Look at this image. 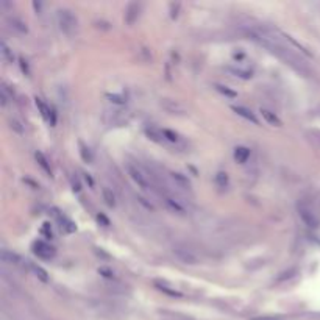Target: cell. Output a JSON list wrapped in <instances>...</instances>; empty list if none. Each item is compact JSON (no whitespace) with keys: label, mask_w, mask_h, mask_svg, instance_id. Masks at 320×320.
I'll list each match as a JSON object with an SVG mask.
<instances>
[{"label":"cell","mask_w":320,"mask_h":320,"mask_svg":"<svg viewBox=\"0 0 320 320\" xmlns=\"http://www.w3.org/2000/svg\"><path fill=\"white\" fill-rule=\"evenodd\" d=\"M57 20H58L60 30L66 36H73L77 33V28H78L77 17L73 16L72 11H69V9H58Z\"/></svg>","instance_id":"1"},{"label":"cell","mask_w":320,"mask_h":320,"mask_svg":"<svg viewBox=\"0 0 320 320\" xmlns=\"http://www.w3.org/2000/svg\"><path fill=\"white\" fill-rule=\"evenodd\" d=\"M172 252H174V255H175V258H177L180 262H183V264L195 265V264L200 262V256H198L194 250H192L191 247L185 245V244H177Z\"/></svg>","instance_id":"2"},{"label":"cell","mask_w":320,"mask_h":320,"mask_svg":"<svg viewBox=\"0 0 320 320\" xmlns=\"http://www.w3.org/2000/svg\"><path fill=\"white\" fill-rule=\"evenodd\" d=\"M127 170H128V175H130V178L134 181V183L139 186L142 191H152V183H150V178H148V175H145V172L141 169V167H137L134 164H128L127 166Z\"/></svg>","instance_id":"3"},{"label":"cell","mask_w":320,"mask_h":320,"mask_svg":"<svg viewBox=\"0 0 320 320\" xmlns=\"http://www.w3.org/2000/svg\"><path fill=\"white\" fill-rule=\"evenodd\" d=\"M298 216H300L303 223H305V225H308L309 228H317L320 225V220H319L317 214L306 205L298 206Z\"/></svg>","instance_id":"4"},{"label":"cell","mask_w":320,"mask_h":320,"mask_svg":"<svg viewBox=\"0 0 320 320\" xmlns=\"http://www.w3.org/2000/svg\"><path fill=\"white\" fill-rule=\"evenodd\" d=\"M31 249H33V253L41 259H52L55 256V249L44 241H36Z\"/></svg>","instance_id":"5"},{"label":"cell","mask_w":320,"mask_h":320,"mask_svg":"<svg viewBox=\"0 0 320 320\" xmlns=\"http://www.w3.org/2000/svg\"><path fill=\"white\" fill-rule=\"evenodd\" d=\"M139 13H141V3H130L127 6V11H125V20H127V24L128 25H133L137 17H139Z\"/></svg>","instance_id":"6"},{"label":"cell","mask_w":320,"mask_h":320,"mask_svg":"<svg viewBox=\"0 0 320 320\" xmlns=\"http://www.w3.org/2000/svg\"><path fill=\"white\" fill-rule=\"evenodd\" d=\"M25 264H27V267H28V270L33 273L38 280H41V281H44V283H47L49 281V275H47V272L41 267V265H38V264H35V262H31V261H25Z\"/></svg>","instance_id":"7"},{"label":"cell","mask_w":320,"mask_h":320,"mask_svg":"<svg viewBox=\"0 0 320 320\" xmlns=\"http://www.w3.org/2000/svg\"><path fill=\"white\" fill-rule=\"evenodd\" d=\"M233 111L236 113L238 116L244 117L245 121H249V122H252V124H255V125H258V124H259V122H258V119H256V116H255L250 110L244 108V106H233Z\"/></svg>","instance_id":"8"},{"label":"cell","mask_w":320,"mask_h":320,"mask_svg":"<svg viewBox=\"0 0 320 320\" xmlns=\"http://www.w3.org/2000/svg\"><path fill=\"white\" fill-rule=\"evenodd\" d=\"M170 177H172V180L175 181V185L181 189H191V181L188 180V177H185L183 174H180V172H172L170 174Z\"/></svg>","instance_id":"9"},{"label":"cell","mask_w":320,"mask_h":320,"mask_svg":"<svg viewBox=\"0 0 320 320\" xmlns=\"http://www.w3.org/2000/svg\"><path fill=\"white\" fill-rule=\"evenodd\" d=\"M250 158V148L247 147H236V150H234V159H236L238 163L244 164L247 163Z\"/></svg>","instance_id":"10"},{"label":"cell","mask_w":320,"mask_h":320,"mask_svg":"<svg viewBox=\"0 0 320 320\" xmlns=\"http://www.w3.org/2000/svg\"><path fill=\"white\" fill-rule=\"evenodd\" d=\"M36 106H38L39 111H41V116L44 117V121H47V122H50V124L55 122V119H53V116L50 114V113H52L50 108H49V106H47L44 102H42L41 99H36Z\"/></svg>","instance_id":"11"},{"label":"cell","mask_w":320,"mask_h":320,"mask_svg":"<svg viewBox=\"0 0 320 320\" xmlns=\"http://www.w3.org/2000/svg\"><path fill=\"white\" fill-rule=\"evenodd\" d=\"M261 114H262L264 121L267 122V124H270V125H273V127H280V125H281V121L278 119V116H276L275 113L262 108V110H261Z\"/></svg>","instance_id":"12"},{"label":"cell","mask_w":320,"mask_h":320,"mask_svg":"<svg viewBox=\"0 0 320 320\" xmlns=\"http://www.w3.org/2000/svg\"><path fill=\"white\" fill-rule=\"evenodd\" d=\"M2 261L5 264H11V265H17L20 258L16 255V253H11V252H8V250H3L2 252Z\"/></svg>","instance_id":"13"},{"label":"cell","mask_w":320,"mask_h":320,"mask_svg":"<svg viewBox=\"0 0 320 320\" xmlns=\"http://www.w3.org/2000/svg\"><path fill=\"white\" fill-rule=\"evenodd\" d=\"M103 200L110 208L116 206V195H114V192L110 188H103Z\"/></svg>","instance_id":"14"},{"label":"cell","mask_w":320,"mask_h":320,"mask_svg":"<svg viewBox=\"0 0 320 320\" xmlns=\"http://www.w3.org/2000/svg\"><path fill=\"white\" fill-rule=\"evenodd\" d=\"M35 158H36V161H38V164L46 170V172L49 174V175H52V169H50V164H49V161H47V158L42 155L41 152H36V155H35Z\"/></svg>","instance_id":"15"},{"label":"cell","mask_w":320,"mask_h":320,"mask_svg":"<svg viewBox=\"0 0 320 320\" xmlns=\"http://www.w3.org/2000/svg\"><path fill=\"white\" fill-rule=\"evenodd\" d=\"M8 20H9V24H11V27H13L14 30H17L19 33H27V27H25V24H24L20 19H17V17H9Z\"/></svg>","instance_id":"16"},{"label":"cell","mask_w":320,"mask_h":320,"mask_svg":"<svg viewBox=\"0 0 320 320\" xmlns=\"http://www.w3.org/2000/svg\"><path fill=\"white\" fill-rule=\"evenodd\" d=\"M147 136L150 137L152 141H156V142H163L164 141L163 131H158V130H155V128H147Z\"/></svg>","instance_id":"17"},{"label":"cell","mask_w":320,"mask_h":320,"mask_svg":"<svg viewBox=\"0 0 320 320\" xmlns=\"http://www.w3.org/2000/svg\"><path fill=\"white\" fill-rule=\"evenodd\" d=\"M164 201H166V203H167L170 208H172L174 211H177V212H183V211H185V209H183V206H181V205L178 203V201H177L174 197L166 195V197H164Z\"/></svg>","instance_id":"18"},{"label":"cell","mask_w":320,"mask_h":320,"mask_svg":"<svg viewBox=\"0 0 320 320\" xmlns=\"http://www.w3.org/2000/svg\"><path fill=\"white\" fill-rule=\"evenodd\" d=\"M155 284L158 286V289H159V291H163V292H166V294H169V295H172V297H180V295H181V294H180V292H177L175 289H170V287H169L166 283H159V281H156Z\"/></svg>","instance_id":"19"},{"label":"cell","mask_w":320,"mask_h":320,"mask_svg":"<svg viewBox=\"0 0 320 320\" xmlns=\"http://www.w3.org/2000/svg\"><path fill=\"white\" fill-rule=\"evenodd\" d=\"M80 155L83 158V161H86V163H92V153L88 147H84L81 142H80Z\"/></svg>","instance_id":"20"},{"label":"cell","mask_w":320,"mask_h":320,"mask_svg":"<svg viewBox=\"0 0 320 320\" xmlns=\"http://www.w3.org/2000/svg\"><path fill=\"white\" fill-rule=\"evenodd\" d=\"M216 183H217L219 188H227V185H228V175L225 172H219L216 175Z\"/></svg>","instance_id":"21"},{"label":"cell","mask_w":320,"mask_h":320,"mask_svg":"<svg viewBox=\"0 0 320 320\" xmlns=\"http://www.w3.org/2000/svg\"><path fill=\"white\" fill-rule=\"evenodd\" d=\"M2 55H3V58H5V60L13 61V53H11V49H9V47L6 46V42H3V41H2Z\"/></svg>","instance_id":"22"},{"label":"cell","mask_w":320,"mask_h":320,"mask_svg":"<svg viewBox=\"0 0 320 320\" xmlns=\"http://www.w3.org/2000/svg\"><path fill=\"white\" fill-rule=\"evenodd\" d=\"M163 134H164V139H167L169 142H178V134L170 131V130H163Z\"/></svg>","instance_id":"23"},{"label":"cell","mask_w":320,"mask_h":320,"mask_svg":"<svg viewBox=\"0 0 320 320\" xmlns=\"http://www.w3.org/2000/svg\"><path fill=\"white\" fill-rule=\"evenodd\" d=\"M231 70L241 78H252V72H249V70H244V69H231Z\"/></svg>","instance_id":"24"},{"label":"cell","mask_w":320,"mask_h":320,"mask_svg":"<svg viewBox=\"0 0 320 320\" xmlns=\"http://www.w3.org/2000/svg\"><path fill=\"white\" fill-rule=\"evenodd\" d=\"M9 127H11L13 130H14L16 133H19V134H22V133H24V128H22V125H20V122H17L16 119L9 121Z\"/></svg>","instance_id":"25"},{"label":"cell","mask_w":320,"mask_h":320,"mask_svg":"<svg viewBox=\"0 0 320 320\" xmlns=\"http://www.w3.org/2000/svg\"><path fill=\"white\" fill-rule=\"evenodd\" d=\"M250 320H284L281 316H262V317H252Z\"/></svg>","instance_id":"26"},{"label":"cell","mask_w":320,"mask_h":320,"mask_svg":"<svg viewBox=\"0 0 320 320\" xmlns=\"http://www.w3.org/2000/svg\"><path fill=\"white\" fill-rule=\"evenodd\" d=\"M0 99H2V105L5 106L9 100V95L6 92V86H2V89H0Z\"/></svg>","instance_id":"27"},{"label":"cell","mask_w":320,"mask_h":320,"mask_svg":"<svg viewBox=\"0 0 320 320\" xmlns=\"http://www.w3.org/2000/svg\"><path fill=\"white\" fill-rule=\"evenodd\" d=\"M41 233H42V234H46V236H47L49 239H52V238H53V233H52V228H50L49 223H44V227H42Z\"/></svg>","instance_id":"28"},{"label":"cell","mask_w":320,"mask_h":320,"mask_svg":"<svg viewBox=\"0 0 320 320\" xmlns=\"http://www.w3.org/2000/svg\"><path fill=\"white\" fill-rule=\"evenodd\" d=\"M99 273H106V275H105L106 278H111V280L114 278V273H111L110 270H106V269H100V270H99Z\"/></svg>","instance_id":"29"},{"label":"cell","mask_w":320,"mask_h":320,"mask_svg":"<svg viewBox=\"0 0 320 320\" xmlns=\"http://www.w3.org/2000/svg\"><path fill=\"white\" fill-rule=\"evenodd\" d=\"M217 89H219V91H222L223 94H228L230 97H234V95H236V94L231 92V91H228V89H223V86H217Z\"/></svg>","instance_id":"30"},{"label":"cell","mask_w":320,"mask_h":320,"mask_svg":"<svg viewBox=\"0 0 320 320\" xmlns=\"http://www.w3.org/2000/svg\"><path fill=\"white\" fill-rule=\"evenodd\" d=\"M111 99H113L111 102H114V103H124V99H121L119 95H113Z\"/></svg>","instance_id":"31"},{"label":"cell","mask_w":320,"mask_h":320,"mask_svg":"<svg viewBox=\"0 0 320 320\" xmlns=\"http://www.w3.org/2000/svg\"><path fill=\"white\" fill-rule=\"evenodd\" d=\"M99 220H102V222L105 223V227H108V225H110V222H108V219H106L105 216H102V214L99 216Z\"/></svg>","instance_id":"32"}]
</instances>
